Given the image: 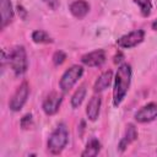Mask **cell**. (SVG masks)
I'll use <instances>...</instances> for the list:
<instances>
[{
    "instance_id": "3",
    "label": "cell",
    "mask_w": 157,
    "mask_h": 157,
    "mask_svg": "<svg viewBox=\"0 0 157 157\" xmlns=\"http://www.w3.org/2000/svg\"><path fill=\"white\" fill-rule=\"evenodd\" d=\"M7 61L15 72V75L20 76L23 75L28 69V60H27V53L23 45H17L7 55Z\"/></svg>"
},
{
    "instance_id": "16",
    "label": "cell",
    "mask_w": 157,
    "mask_h": 157,
    "mask_svg": "<svg viewBox=\"0 0 157 157\" xmlns=\"http://www.w3.org/2000/svg\"><path fill=\"white\" fill-rule=\"evenodd\" d=\"M32 40L37 44H49V43H53L54 39L45 32V31H42V29H36L33 31L32 33Z\"/></svg>"
},
{
    "instance_id": "10",
    "label": "cell",
    "mask_w": 157,
    "mask_h": 157,
    "mask_svg": "<svg viewBox=\"0 0 157 157\" xmlns=\"http://www.w3.org/2000/svg\"><path fill=\"white\" fill-rule=\"evenodd\" d=\"M137 135H139V134H137L136 126H135L134 124H128V125H126V129H125V132H124L121 140L119 141L118 150H119L120 152H124V151L128 148V146H129L130 144H132V142L137 139Z\"/></svg>"
},
{
    "instance_id": "13",
    "label": "cell",
    "mask_w": 157,
    "mask_h": 157,
    "mask_svg": "<svg viewBox=\"0 0 157 157\" xmlns=\"http://www.w3.org/2000/svg\"><path fill=\"white\" fill-rule=\"evenodd\" d=\"M101 103H102V101H101L99 96H93L90 99V102L86 107V115L91 121L97 120V118L99 115V110H101Z\"/></svg>"
},
{
    "instance_id": "19",
    "label": "cell",
    "mask_w": 157,
    "mask_h": 157,
    "mask_svg": "<svg viewBox=\"0 0 157 157\" xmlns=\"http://www.w3.org/2000/svg\"><path fill=\"white\" fill-rule=\"evenodd\" d=\"M20 125L23 130H28L33 126V118H32V114H26L21 118V121H20Z\"/></svg>"
},
{
    "instance_id": "18",
    "label": "cell",
    "mask_w": 157,
    "mask_h": 157,
    "mask_svg": "<svg viewBox=\"0 0 157 157\" xmlns=\"http://www.w3.org/2000/svg\"><path fill=\"white\" fill-rule=\"evenodd\" d=\"M134 2L140 7V12L144 17H148L152 11V1L151 0H134Z\"/></svg>"
},
{
    "instance_id": "20",
    "label": "cell",
    "mask_w": 157,
    "mask_h": 157,
    "mask_svg": "<svg viewBox=\"0 0 157 157\" xmlns=\"http://www.w3.org/2000/svg\"><path fill=\"white\" fill-rule=\"evenodd\" d=\"M65 60H66V54H65L63 50H56V52L54 53V55H53V63H54V65L59 66V65H61Z\"/></svg>"
},
{
    "instance_id": "1",
    "label": "cell",
    "mask_w": 157,
    "mask_h": 157,
    "mask_svg": "<svg viewBox=\"0 0 157 157\" xmlns=\"http://www.w3.org/2000/svg\"><path fill=\"white\" fill-rule=\"evenodd\" d=\"M131 82V66L126 63L119 65L115 78H114V88H113V105L119 107L124 101Z\"/></svg>"
},
{
    "instance_id": "7",
    "label": "cell",
    "mask_w": 157,
    "mask_h": 157,
    "mask_svg": "<svg viewBox=\"0 0 157 157\" xmlns=\"http://www.w3.org/2000/svg\"><path fill=\"white\" fill-rule=\"evenodd\" d=\"M61 102H63V94L59 93V92H50L45 99L43 101V104H42V108H43V112L47 114V115H54L58 113L60 105H61Z\"/></svg>"
},
{
    "instance_id": "23",
    "label": "cell",
    "mask_w": 157,
    "mask_h": 157,
    "mask_svg": "<svg viewBox=\"0 0 157 157\" xmlns=\"http://www.w3.org/2000/svg\"><path fill=\"white\" fill-rule=\"evenodd\" d=\"M123 58H124V56H123V54H121V53L119 52V53H118V54H117V55L114 56V63H115V64L120 63V61L123 60Z\"/></svg>"
},
{
    "instance_id": "8",
    "label": "cell",
    "mask_w": 157,
    "mask_h": 157,
    "mask_svg": "<svg viewBox=\"0 0 157 157\" xmlns=\"http://www.w3.org/2000/svg\"><path fill=\"white\" fill-rule=\"evenodd\" d=\"M105 61V52L103 49H97L81 56V63L90 67H98Z\"/></svg>"
},
{
    "instance_id": "14",
    "label": "cell",
    "mask_w": 157,
    "mask_h": 157,
    "mask_svg": "<svg viewBox=\"0 0 157 157\" xmlns=\"http://www.w3.org/2000/svg\"><path fill=\"white\" fill-rule=\"evenodd\" d=\"M112 81H113V71L112 70H107V71L102 72L94 82L93 91L94 92H102V91L107 90L110 86Z\"/></svg>"
},
{
    "instance_id": "5",
    "label": "cell",
    "mask_w": 157,
    "mask_h": 157,
    "mask_svg": "<svg viewBox=\"0 0 157 157\" xmlns=\"http://www.w3.org/2000/svg\"><path fill=\"white\" fill-rule=\"evenodd\" d=\"M29 96V86L27 83V81H23L15 91V93L12 94V97L10 98L9 102V107L12 112H18L22 109V107L25 105V103L27 102V98Z\"/></svg>"
},
{
    "instance_id": "2",
    "label": "cell",
    "mask_w": 157,
    "mask_h": 157,
    "mask_svg": "<svg viewBox=\"0 0 157 157\" xmlns=\"http://www.w3.org/2000/svg\"><path fill=\"white\" fill-rule=\"evenodd\" d=\"M69 142V130L65 124H59L48 139V150L53 155H59Z\"/></svg>"
},
{
    "instance_id": "4",
    "label": "cell",
    "mask_w": 157,
    "mask_h": 157,
    "mask_svg": "<svg viewBox=\"0 0 157 157\" xmlns=\"http://www.w3.org/2000/svg\"><path fill=\"white\" fill-rule=\"evenodd\" d=\"M82 74H83V67L81 65H72V66H70L63 74L60 81H59L60 90L64 93L65 92H69L75 86V83L78 81V78L82 76Z\"/></svg>"
},
{
    "instance_id": "22",
    "label": "cell",
    "mask_w": 157,
    "mask_h": 157,
    "mask_svg": "<svg viewBox=\"0 0 157 157\" xmlns=\"http://www.w3.org/2000/svg\"><path fill=\"white\" fill-rule=\"evenodd\" d=\"M17 11H18L20 17H21L22 20H26V17H27V11H26V9H25L22 5H17Z\"/></svg>"
},
{
    "instance_id": "12",
    "label": "cell",
    "mask_w": 157,
    "mask_h": 157,
    "mask_svg": "<svg viewBox=\"0 0 157 157\" xmlns=\"http://www.w3.org/2000/svg\"><path fill=\"white\" fill-rule=\"evenodd\" d=\"M0 11H1V28L4 29L13 20V10L11 0H0Z\"/></svg>"
},
{
    "instance_id": "9",
    "label": "cell",
    "mask_w": 157,
    "mask_h": 157,
    "mask_svg": "<svg viewBox=\"0 0 157 157\" xmlns=\"http://www.w3.org/2000/svg\"><path fill=\"white\" fill-rule=\"evenodd\" d=\"M157 118V104L148 103L135 113V120L137 123H150Z\"/></svg>"
},
{
    "instance_id": "24",
    "label": "cell",
    "mask_w": 157,
    "mask_h": 157,
    "mask_svg": "<svg viewBox=\"0 0 157 157\" xmlns=\"http://www.w3.org/2000/svg\"><path fill=\"white\" fill-rule=\"evenodd\" d=\"M152 29L157 31V20H155V21L152 22Z\"/></svg>"
},
{
    "instance_id": "21",
    "label": "cell",
    "mask_w": 157,
    "mask_h": 157,
    "mask_svg": "<svg viewBox=\"0 0 157 157\" xmlns=\"http://www.w3.org/2000/svg\"><path fill=\"white\" fill-rule=\"evenodd\" d=\"M50 10H53V11H55V10H58L59 9V6H60V2H59V0H42Z\"/></svg>"
},
{
    "instance_id": "6",
    "label": "cell",
    "mask_w": 157,
    "mask_h": 157,
    "mask_svg": "<svg viewBox=\"0 0 157 157\" xmlns=\"http://www.w3.org/2000/svg\"><path fill=\"white\" fill-rule=\"evenodd\" d=\"M144 38H145V31L135 29V31H131V32L121 36L120 38H118L117 45L123 49H130V48H134L137 44H140L144 40Z\"/></svg>"
},
{
    "instance_id": "11",
    "label": "cell",
    "mask_w": 157,
    "mask_h": 157,
    "mask_svg": "<svg viewBox=\"0 0 157 157\" xmlns=\"http://www.w3.org/2000/svg\"><path fill=\"white\" fill-rule=\"evenodd\" d=\"M69 10H70V12H71V15L74 17L81 20L88 13L90 5H88V2L86 0H75V1H72L70 4Z\"/></svg>"
},
{
    "instance_id": "17",
    "label": "cell",
    "mask_w": 157,
    "mask_h": 157,
    "mask_svg": "<svg viewBox=\"0 0 157 157\" xmlns=\"http://www.w3.org/2000/svg\"><path fill=\"white\" fill-rule=\"evenodd\" d=\"M85 96H86V86L85 85H81L75 91V93L71 97V107L72 108H78L81 105V103L83 102Z\"/></svg>"
},
{
    "instance_id": "15",
    "label": "cell",
    "mask_w": 157,
    "mask_h": 157,
    "mask_svg": "<svg viewBox=\"0 0 157 157\" xmlns=\"http://www.w3.org/2000/svg\"><path fill=\"white\" fill-rule=\"evenodd\" d=\"M101 151V142L96 139V137H92L90 139V141L86 144V147L85 150L82 151L81 156L82 157H94L98 155V152Z\"/></svg>"
}]
</instances>
